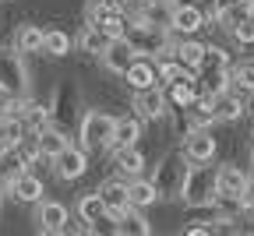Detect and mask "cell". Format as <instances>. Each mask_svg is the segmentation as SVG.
I'll return each mask as SVG.
<instances>
[{
  "label": "cell",
  "instance_id": "obj_24",
  "mask_svg": "<svg viewBox=\"0 0 254 236\" xmlns=\"http://www.w3.org/2000/svg\"><path fill=\"white\" fill-rule=\"evenodd\" d=\"M184 113H187V127H184V130H194V127H212V123H219L208 95H198V99H194V103H190Z\"/></svg>",
  "mask_w": 254,
  "mask_h": 236
},
{
  "label": "cell",
  "instance_id": "obj_34",
  "mask_svg": "<svg viewBox=\"0 0 254 236\" xmlns=\"http://www.w3.org/2000/svg\"><path fill=\"white\" fill-rule=\"evenodd\" d=\"M230 36H233V43H237V46H254V18L237 21V25L230 28Z\"/></svg>",
  "mask_w": 254,
  "mask_h": 236
},
{
  "label": "cell",
  "instance_id": "obj_32",
  "mask_svg": "<svg viewBox=\"0 0 254 236\" xmlns=\"http://www.w3.org/2000/svg\"><path fill=\"white\" fill-rule=\"evenodd\" d=\"M230 88H237L240 95H254V71H251V63H233L230 67Z\"/></svg>",
  "mask_w": 254,
  "mask_h": 236
},
{
  "label": "cell",
  "instance_id": "obj_5",
  "mask_svg": "<svg viewBox=\"0 0 254 236\" xmlns=\"http://www.w3.org/2000/svg\"><path fill=\"white\" fill-rule=\"evenodd\" d=\"M187 155L184 152H170L163 155V162L155 166L152 173V183L159 190V197H180V187H184V177H187Z\"/></svg>",
  "mask_w": 254,
  "mask_h": 236
},
{
  "label": "cell",
  "instance_id": "obj_23",
  "mask_svg": "<svg viewBox=\"0 0 254 236\" xmlns=\"http://www.w3.org/2000/svg\"><path fill=\"white\" fill-rule=\"evenodd\" d=\"M117 233L120 236H148L152 233V222L145 219V208H127L120 219H117Z\"/></svg>",
  "mask_w": 254,
  "mask_h": 236
},
{
  "label": "cell",
  "instance_id": "obj_28",
  "mask_svg": "<svg viewBox=\"0 0 254 236\" xmlns=\"http://www.w3.org/2000/svg\"><path fill=\"white\" fill-rule=\"evenodd\" d=\"M194 81H198V92L212 99V95H219V92L230 88V71H198Z\"/></svg>",
  "mask_w": 254,
  "mask_h": 236
},
{
  "label": "cell",
  "instance_id": "obj_22",
  "mask_svg": "<svg viewBox=\"0 0 254 236\" xmlns=\"http://www.w3.org/2000/svg\"><path fill=\"white\" fill-rule=\"evenodd\" d=\"M127 197H131L134 208H152L155 201H159V190H155L152 177L148 180L145 177H131V180H127Z\"/></svg>",
  "mask_w": 254,
  "mask_h": 236
},
{
  "label": "cell",
  "instance_id": "obj_1",
  "mask_svg": "<svg viewBox=\"0 0 254 236\" xmlns=\"http://www.w3.org/2000/svg\"><path fill=\"white\" fill-rule=\"evenodd\" d=\"M124 39L134 46L138 57H159V53H170L173 50V32L166 25H155L148 18H131L127 21V32H124Z\"/></svg>",
  "mask_w": 254,
  "mask_h": 236
},
{
  "label": "cell",
  "instance_id": "obj_11",
  "mask_svg": "<svg viewBox=\"0 0 254 236\" xmlns=\"http://www.w3.org/2000/svg\"><path fill=\"white\" fill-rule=\"evenodd\" d=\"M67 222H71L67 205H60V201H36V229L39 233H64Z\"/></svg>",
  "mask_w": 254,
  "mask_h": 236
},
{
  "label": "cell",
  "instance_id": "obj_37",
  "mask_svg": "<svg viewBox=\"0 0 254 236\" xmlns=\"http://www.w3.org/2000/svg\"><path fill=\"white\" fill-rule=\"evenodd\" d=\"M145 4H173V0H145Z\"/></svg>",
  "mask_w": 254,
  "mask_h": 236
},
{
  "label": "cell",
  "instance_id": "obj_14",
  "mask_svg": "<svg viewBox=\"0 0 254 236\" xmlns=\"http://www.w3.org/2000/svg\"><path fill=\"white\" fill-rule=\"evenodd\" d=\"M7 194H11L14 201H21V205H36V201H43L46 187H43V180H39L36 173L21 170V173H14V180H11V187H7Z\"/></svg>",
  "mask_w": 254,
  "mask_h": 236
},
{
  "label": "cell",
  "instance_id": "obj_20",
  "mask_svg": "<svg viewBox=\"0 0 254 236\" xmlns=\"http://www.w3.org/2000/svg\"><path fill=\"white\" fill-rule=\"evenodd\" d=\"M113 166L120 177H141L145 173V155L138 152V145H127V148H113Z\"/></svg>",
  "mask_w": 254,
  "mask_h": 236
},
{
  "label": "cell",
  "instance_id": "obj_39",
  "mask_svg": "<svg viewBox=\"0 0 254 236\" xmlns=\"http://www.w3.org/2000/svg\"><path fill=\"white\" fill-rule=\"evenodd\" d=\"M4 152H7V148H4V141H0V155H4Z\"/></svg>",
  "mask_w": 254,
  "mask_h": 236
},
{
  "label": "cell",
  "instance_id": "obj_3",
  "mask_svg": "<svg viewBox=\"0 0 254 236\" xmlns=\"http://www.w3.org/2000/svg\"><path fill=\"white\" fill-rule=\"evenodd\" d=\"M32 92L25 53L14 46H0V95L4 99H25Z\"/></svg>",
  "mask_w": 254,
  "mask_h": 236
},
{
  "label": "cell",
  "instance_id": "obj_13",
  "mask_svg": "<svg viewBox=\"0 0 254 236\" xmlns=\"http://www.w3.org/2000/svg\"><path fill=\"white\" fill-rule=\"evenodd\" d=\"M99 197L106 201V212L110 215H124L127 208H131V197H127V177H110L99 183Z\"/></svg>",
  "mask_w": 254,
  "mask_h": 236
},
{
  "label": "cell",
  "instance_id": "obj_15",
  "mask_svg": "<svg viewBox=\"0 0 254 236\" xmlns=\"http://www.w3.org/2000/svg\"><path fill=\"white\" fill-rule=\"evenodd\" d=\"M212 110H215V120L219 123H233V120H240L244 117V95L237 92V88H226V92H219V95H212Z\"/></svg>",
  "mask_w": 254,
  "mask_h": 236
},
{
  "label": "cell",
  "instance_id": "obj_27",
  "mask_svg": "<svg viewBox=\"0 0 254 236\" xmlns=\"http://www.w3.org/2000/svg\"><path fill=\"white\" fill-rule=\"evenodd\" d=\"M163 88H166L170 106H177V110H187V106L201 95V92H198V81H173V85H163Z\"/></svg>",
  "mask_w": 254,
  "mask_h": 236
},
{
  "label": "cell",
  "instance_id": "obj_25",
  "mask_svg": "<svg viewBox=\"0 0 254 236\" xmlns=\"http://www.w3.org/2000/svg\"><path fill=\"white\" fill-rule=\"evenodd\" d=\"M43 39H46V28H39V25L14 28V50H21V53H43Z\"/></svg>",
  "mask_w": 254,
  "mask_h": 236
},
{
  "label": "cell",
  "instance_id": "obj_40",
  "mask_svg": "<svg viewBox=\"0 0 254 236\" xmlns=\"http://www.w3.org/2000/svg\"><path fill=\"white\" fill-rule=\"evenodd\" d=\"M251 71H254V60H251Z\"/></svg>",
  "mask_w": 254,
  "mask_h": 236
},
{
  "label": "cell",
  "instance_id": "obj_36",
  "mask_svg": "<svg viewBox=\"0 0 254 236\" xmlns=\"http://www.w3.org/2000/svg\"><path fill=\"white\" fill-rule=\"evenodd\" d=\"M244 205H247V208H254V177L247 180V190H244Z\"/></svg>",
  "mask_w": 254,
  "mask_h": 236
},
{
  "label": "cell",
  "instance_id": "obj_6",
  "mask_svg": "<svg viewBox=\"0 0 254 236\" xmlns=\"http://www.w3.org/2000/svg\"><path fill=\"white\" fill-rule=\"evenodd\" d=\"M205 25H208V14H205V7L194 4V0H180V4L170 7L166 28L173 32V36H198Z\"/></svg>",
  "mask_w": 254,
  "mask_h": 236
},
{
  "label": "cell",
  "instance_id": "obj_30",
  "mask_svg": "<svg viewBox=\"0 0 254 236\" xmlns=\"http://www.w3.org/2000/svg\"><path fill=\"white\" fill-rule=\"evenodd\" d=\"M71 46H74V39H71L64 28H50L46 39H43V53H50V57H67Z\"/></svg>",
  "mask_w": 254,
  "mask_h": 236
},
{
  "label": "cell",
  "instance_id": "obj_7",
  "mask_svg": "<svg viewBox=\"0 0 254 236\" xmlns=\"http://www.w3.org/2000/svg\"><path fill=\"white\" fill-rule=\"evenodd\" d=\"M134 113L145 120V123H155L170 113V99H166V88L163 85H152V88H141L134 92Z\"/></svg>",
  "mask_w": 254,
  "mask_h": 236
},
{
  "label": "cell",
  "instance_id": "obj_4",
  "mask_svg": "<svg viewBox=\"0 0 254 236\" xmlns=\"http://www.w3.org/2000/svg\"><path fill=\"white\" fill-rule=\"evenodd\" d=\"M113 127H117V117L103 113V110H88L81 117V127H78V145L92 155V152H106L110 141H113Z\"/></svg>",
  "mask_w": 254,
  "mask_h": 236
},
{
  "label": "cell",
  "instance_id": "obj_10",
  "mask_svg": "<svg viewBox=\"0 0 254 236\" xmlns=\"http://www.w3.org/2000/svg\"><path fill=\"white\" fill-rule=\"evenodd\" d=\"M247 173L240 166H215V197H240L244 201V190H247Z\"/></svg>",
  "mask_w": 254,
  "mask_h": 236
},
{
  "label": "cell",
  "instance_id": "obj_33",
  "mask_svg": "<svg viewBox=\"0 0 254 236\" xmlns=\"http://www.w3.org/2000/svg\"><path fill=\"white\" fill-rule=\"evenodd\" d=\"M117 11H124V4H120V0H92V4L85 7V21H88V25H95L99 18L117 14Z\"/></svg>",
  "mask_w": 254,
  "mask_h": 236
},
{
  "label": "cell",
  "instance_id": "obj_35",
  "mask_svg": "<svg viewBox=\"0 0 254 236\" xmlns=\"http://www.w3.org/2000/svg\"><path fill=\"white\" fill-rule=\"evenodd\" d=\"M184 233L187 236H205V233H212V226L208 222H190V226H184Z\"/></svg>",
  "mask_w": 254,
  "mask_h": 236
},
{
  "label": "cell",
  "instance_id": "obj_8",
  "mask_svg": "<svg viewBox=\"0 0 254 236\" xmlns=\"http://www.w3.org/2000/svg\"><path fill=\"white\" fill-rule=\"evenodd\" d=\"M187 162H212L215 159V138H212V127H194V130H184V148Z\"/></svg>",
  "mask_w": 254,
  "mask_h": 236
},
{
  "label": "cell",
  "instance_id": "obj_42",
  "mask_svg": "<svg viewBox=\"0 0 254 236\" xmlns=\"http://www.w3.org/2000/svg\"><path fill=\"white\" fill-rule=\"evenodd\" d=\"M251 113H254V103H251Z\"/></svg>",
  "mask_w": 254,
  "mask_h": 236
},
{
  "label": "cell",
  "instance_id": "obj_2",
  "mask_svg": "<svg viewBox=\"0 0 254 236\" xmlns=\"http://www.w3.org/2000/svg\"><path fill=\"white\" fill-rule=\"evenodd\" d=\"M180 201L187 208H212V201H215V166L190 162L184 187H180Z\"/></svg>",
  "mask_w": 254,
  "mask_h": 236
},
{
  "label": "cell",
  "instance_id": "obj_9",
  "mask_svg": "<svg viewBox=\"0 0 254 236\" xmlns=\"http://www.w3.org/2000/svg\"><path fill=\"white\" fill-rule=\"evenodd\" d=\"M53 170H57V177L60 180H78V177H85V170H88V152L81 148V145H67L57 159H53Z\"/></svg>",
  "mask_w": 254,
  "mask_h": 236
},
{
  "label": "cell",
  "instance_id": "obj_12",
  "mask_svg": "<svg viewBox=\"0 0 254 236\" xmlns=\"http://www.w3.org/2000/svg\"><path fill=\"white\" fill-rule=\"evenodd\" d=\"M134 57H138V53H134V46L120 36V39H110V43H106V50H103V57H99V60H103V67H106L110 74H120V78H124V71L134 63Z\"/></svg>",
  "mask_w": 254,
  "mask_h": 236
},
{
  "label": "cell",
  "instance_id": "obj_21",
  "mask_svg": "<svg viewBox=\"0 0 254 236\" xmlns=\"http://www.w3.org/2000/svg\"><path fill=\"white\" fill-rule=\"evenodd\" d=\"M173 57H177L184 67H190V71L198 74V67H201V57H205V43H198L194 36H180V39L173 43Z\"/></svg>",
  "mask_w": 254,
  "mask_h": 236
},
{
  "label": "cell",
  "instance_id": "obj_16",
  "mask_svg": "<svg viewBox=\"0 0 254 236\" xmlns=\"http://www.w3.org/2000/svg\"><path fill=\"white\" fill-rule=\"evenodd\" d=\"M124 81L131 85L134 92L159 85V71H155V60H152V57H134V63H131V67L124 71Z\"/></svg>",
  "mask_w": 254,
  "mask_h": 236
},
{
  "label": "cell",
  "instance_id": "obj_26",
  "mask_svg": "<svg viewBox=\"0 0 254 236\" xmlns=\"http://www.w3.org/2000/svg\"><path fill=\"white\" fill-rule=\"evenodd\" d=\"M74 43H78V50H81V53H88V57H103V50H106V43H110V39L103 36V28H95V25H88V21H85V28L78 32V39H74Z\"/></svg>",
  "mask_w": 254,
  "mask_h": 236
},
{
  "label": "cell",
  "instance_id": "obj_38",
  "mask_svg": "<svg viewBox=\"0 0 254 236\" xmlns=\"http://www.w3.org/2000/svg\"><path fill=\"white\" fill-rule=\"evenodd\" d=\"M120 4H124V7H127V4H134V0H120Z\"/></svg>",
  "mask_w": 254,
  "mask_h": 236
},
{
  "label": "cell",
  "instance_id": "obj_18",
  "mask_svg": "<svg viewBox=\"0 0 254 236\" xmlns=\"http://www.w3.org/2000/svg\"><path fill=\"white\" fill-rule=\"evenodd\" d=\"M141 117L138 113H127V117H117V127H113V141H110V152L113 148H127V145H138L141 138Z\"/></svg>",
  "mask_w": 254,
  "mask_h": 236
},
{
  "label": "cell",
  "instance_id": "obj_17",
  "mask_svg": "<svg viewBox=\"0 0 254 236\" xmlns=\"http://www.w3.org/2000/svg\"><path fill=\"white\" fill-rule=\"evenodd\" d=\"M155 71H159V85H173V81H194V71H190V67H184V63L173 57V50L155 57Z\"/></svg>",
  "mask_w": 254,
  "mask_h": 236
},
{
  "label": "cell",
  "instance_id": "obj_31",
  "mask_svg": "<svg viewBox=\"0 0 254 236\" xmlns=\"http://www.w3.org/2000/svg\"><path fill=\"white\" fill-rule=\"evenodd\" d=\"M230 67H233V57L222 46H205V57H201L198 71H230Z\"/></svg>",
  "mask_w": 254,
  "mask_h": 236
},
{
  "label": "cell",
  "instance_id": "obj_19",
  "mask_svg": "<svg viewBox=\"0 0 254 236\" xmlns=\"http://www.w3.org/2000/svg\"><path fill=\"white\" fill-rule=\"evenodd\" d=\"M32 138H36V148H39V155H43V159H50V162H53V159H57L64 148L71 145V141H67V134H64L60 127H50V123H46L43 130H36Z\"/></svg>",
  "mask_w": 254,
  "mask_h": 236
},
{
  "label": "cell",
  "instance_id": "obj_41",
  "mask_svg": "<svg viewBox=\"0 0 254 236\" xmlns=\"http://www.w3.org/2000/svg\"><path fill=\"white\" fill-rule=\"evenodd\" d=\"M251 162H254V152H251Z\"/></svg>",
  "mask_w": 254,
  "mask_h": 236
},
{
  "label": "cell",
  "instance_id": "obj_29",
  "mask_svg": "<svg viewBox=\"0 0 254 236\" xmlns=\"http://www.w3.org/2000/svg\"><path fill=\"white\" fill-rule=\"evenodd\" d=\"M99 215H106V201L99 197V190H92V194H81V197H78V219L88 226V222H95Z\"/></svg>",
  "mask_w": 254,
  "mask_h": 236
}]
</instances>
